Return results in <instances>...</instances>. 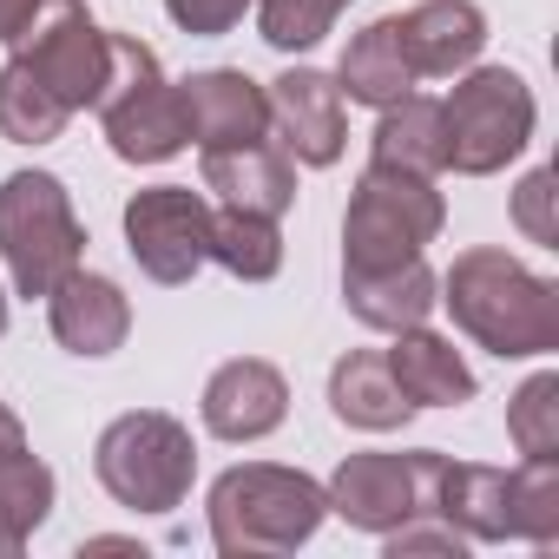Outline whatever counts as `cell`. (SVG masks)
<instances>
[{
	"instance_id": "1",
	"label": "cell",
	"mask_w": 559,
	"mask_h": 559,
	"mask_svg": "<svg viewBox=\"0 0 559 559\" xmlns=\"http://www.w3.org/2000/svg\"><path fill=\"white\" fill-rule=\"evenodd\" d=\"M441 304L461 336H474L500 362L552 356L559 349V284L526 270L507 250H461L454 270L441 276Z\"/></svg>"
},
{
	"instance_id": "2",
	"label": "cell",
	"mask_w": 559,
	"mask_h": 559,
	"mask_svg": "<svg viewBox=\"0 0 559 559\" xmlns=\"http://www.w3.org/2000/svg\"><path fill=\"white\" fill-rule=\"evenodd\" d=\"M211 546L224 559H263V552H297L317 539L330 493L304 467H276V461H243L211 480Z\"/></svg>"
},
{
	"instance_id": "3",
	"label": "cell",
	"mask_w": 559,
	"mask_h": 559,
	"mask_svg": "<svg viewBox=\"0 0 559 559\" xmlns=\"http://www.w3.org/2000/svg\"><path fill=\"white\" fill-rule=\"evenodd\" d=\"M448 224V204L435 191V178L402 171V165H376L356 178L349 211H343V270H389L421 257Z\"/></svg>"
},
{
	"instance_id": "4",
	"label": "cell",
	"mask_w": 559,
	"mask_h": 559,
	"mask_svg": "<svg viewBox=\"0 0 559 559\" xmlns=\"http://www.w3.org/2000/svg\"><path fill=\"white\" fill-rule=\"evenodd\" d=\"M93 474L119 507L171 513V507H185L191 474H198L191 428L178 415H165V408H132V415L106 421V435L93 448Z\"/></svg>"
},
{
	"instance_id": "5",
	"label": "cell",
	"mask_w": 559,
	"mask_h": 559,
	"mask_svg": "<svg viewBox=\"0 0 559 559\" xmlns=\"http://www.w3.org/2000/svg\"><path fill=\"white\" fill-rule=\"evenodd\" d=\"M533 86L513 67H467L454 73V93L441 99V132H448V165L461 178H493L533 145Z\"/></svg>"
},
{
	"instance_id": "6",
	"label": "cell",
	"mask_w": 559,
	"mask_h": 559,
	"mask_svg": "<svg viewBox=\"0 0 559 559\" xmlns=\"http://www.w3.org/2000/svg\"><path fill=\"white\" fill-rule=\"evenodd\" d=\"M0 257L21 297H47L86 257V224L53 171H14L0 185Z\"/></svg>"
},
{
	"instance_id": "7",
	"label": "cell",
	"mask_w": 559,
	"mask_h": 559,
	"mask_svg": "<svg viewBox=\"0 0 559 559\" xmlns=\"http://www.w3.org/2000/svg\"><path fill=\"white\" fill-rule=\"evenodd\" d=\"M99 126H106V145L126 165H165L191 145L178 80H165L158 53L132 34H112V67H106V86H99Z\"/></svg>"
},
{
	"instance_id": "8",
	"label": "cell",
	"mask_w": 559,
	"mask_h": 559,
	"mask_svg": "<svg viewBox=\"0 0 559 559\" xmlns=\"http://www.w3.org/2000/svg\"><path fill=\"white\" fill-rule=\"evenodd\" d=\"M14 60H27V73L67 112H86V106H99L106 67H112V34L86 14V0H40L34 27L14 40Z\"/></svg>"
},
{
	"instance_id": "9",
	"label": "cell",
	"mask_w": 559,
	"mask_h": 559,
	"mask_svg": "<svg viewBox=\"0 0 559 559\" xmlns=\"http://www.w3.org/2000/svg\"><path fill=\"white\" fill-rule=\"evenodd\" d=\"M204 243H211V204H204V191H191V185H152V191L126 198V250H132V263L152 276V284H165V290L191 284V276L211 263Z\"/></svg>"
},
{
	"instance_id": "10",
	"label": "cell",
	"mask_w": 559,
	"mask_h": 559,
	"mask_svg": "<svg viewBox=\"0 0 559 559\" xmlns=\"http://www.w3.org/2000/svg\"><path fill=\"white\" fill-rule=\"evenodd\" d=\"M435 467H441L435 448H415V454H349L330 474L323 493H330V513H343L349 526L382 539L402 520L435 513Z\"/></svg>"
},
{
	"instance_id": "11",
	"label": "cell",
	"mask_w": 559,
	"mask_h": 559,
	"mask_svg": "<svg viewBox=\"0 0 559 559\" xmlns=\"http://www.w3.org/2000/svg\"><path fill=\"white\" fill-rule=\"evenodd\" d=\"M270 132L276 152H290V165H336L349 145V112H343V86L317 67H290L276 73L270 86Z\"/></svg>"
},
{
	"instance_id": "12",
	"label": "cell",
	"mask_w": 559,
	"mask_h": 559,
	"mask_svg": "<svg viewBox=\"0 0 559 559\" xmlns=\"http://www.w3.org/2000/svg\"><path fill=\"white\" fill-rule=\"evenodd\" d=\"M178 106H185V139L204 152L250 145L270 132V93L237 67H204V73L178 80Z\"/></svg>"
},
{
	"instance_id": "13",
	"label": "cell",
	"mask_w": 559,
	"mask_h": 559,
	"mask_svg": "<svg viewBox=\"0 0 559 559\" xmlns=\"http://www.w3.org/2000/svg\"><path fill=\"white\" fill-rule=\"evenodd\" d=\"M198 415H204V428L217 441H263V435L284 428V415H290V382H284V369L263 362V356H237V362H224L204 382Z\"/></svg>"
},
{
	"instance_id": "14",
	"label": "cell",
	"mask_w": 559,
	"mask_h": 559,
	"mask_svg": "<svg viewBox=\"0 0 559 559\" xmlns=\"http://www.w3.org/2000/svg\"><path fill=\"white\" fill-rule=\"evenodd\" d=\"M47 323H53V343H60L67 356L99 362V356H112V349L126 343L132 304H126V290L112 284V276L73 270V276H60V284L47 290Z\"/></svg>"
},
{
	"instance_id": "15",
	"label": "cell",
	"mask_w": 559,
	"mask_h": 559,
	"mask_svg": "<svg viewBox=\"0 0 559 559\" xmlns=\"http://www.w3.org/2000/svg\"><path fill=\"white\" fill-rule=\"evenodd\" d=\"M395 34H402V53H408L415 80H454L480 60L487 14L474 0H421V8L395 14Z\"/></svg>"
},
{
	"instance_id": "16",
	"label": "cell",
	"mask_w": 559,
	"mask_h": 559,
	"mask_svg": "<svg viewBox=\"0 0 559 559\" xmlns=\"http://www.w3.org/2000/svg\"><path fill=\"white\" fill-rule=\"evenodd\" d=\"M343 304H349V317H356L362 330L395 336V330H415V323L435 317L441 276H435L421 257L389 263V270H343Z\"/></svg>"
},
{
	"instance_id": "17",
	"label": "cell",
	"mask_w": 559,
	"mask_h": 559,
	"mask_svg": "<svg viewBox=\"0 0 559 559\" xmlns=\"http://www.w3.org/2000/svg\"><path fill=\"white\" fill-rule=\"evenodd\" d=\"M204 191H217L237 211L284 217L297 204V165H290V152H276L270 139L224 145V152H204Z\"/></svg>"
},
{
	"instance_id": "18",
	"label": "cell",
	"mask_w": 559,
	"mask_h": 559,
	"mask_svg": "<svg viewBox=\"0 0 559 559\" xmlns=\"http://www.w3.org/2000/svg\"><path fill=\"white\" fill-rule=\"evenodd\" d=\"M382 356H389V376L402 382V395L415 408H461V402H474V369L461 362V349L448 336L415 323V330H395V349H382Z\"/></svg>"
},
{
	"instance_id": "19",
	"label": "cell",
	"mask_w": 559,
	"mask_h": 559,
	"mask_svg": "<svg viewBox=\"0 0 559 559\" xmlns=\"http://www.w3.org/2000/svg\"><path fill=\"white\" fill-rule=\"evenodd\" d=\"M330 415L343 428H362V435H389L415 415V402L402 395V382L389 376V356L382 349H349L336 369H330Z\"/></svg>"
},
{
	"instance_id": "20",
	"label": "cell",
	"mask_w": 559,
	"mask_h": 559,
	"mask_svg": "<svg viewBox=\"0 0 559 559\" xmlns=\"http://www.w3.org/2000/svg\"><path fill=\"white\" fill-rule=\"evenodd\" d=\"M435 513L467 546L513 539L507 533V467H480V461H448L441 454V467H435Z\"/></svg>"
},
{
	"instance_id": "21",
	"label": "cell",
	"mask_w": 559,
	"mask_h": 559,
	"mask_svg": "<svg viewBox=\"0 0 559 559\" xmlns=\"http://www.w3.org/2000/svg\"><path fill=\"white\" fill-rule=\"evenodd\" d=\"M369 158L376 165H402V171H448V132H441V99L402 93L395 106H382L376 132H369Z\"/></svg>"
},
{
	"instance_id": "22",
	"label": "cell",
	"mask_w": 559,
	"mask_h": 559,
	"mask_svg": "<svg viewBox=\"0 0 559 559\" xmlns=\"http://www.w3.org/2000/svg\"><path fill=\"white\" fill-rule=\"evenodd\" d=\"M336 86H343V99H356V106H395L408 86H415V73H408V53H402V34H395V14L389 21H369L349 47H343V67H336Z\"/></svg>"
},
{
	"instance_id": "23",
	"label": "cell",
	"mask_w": 559,
	"mask_h": 559,
	"mask_svg": "<svg viewBox=\"0 0 559 559\" xmlns=\"http://www.w3.org/2000/svg\"><path fill=\"white\" fill-rule=\"evenodd\" d=\"M211 263H224L237 284H270L276 270H284V237H276V217L263 211H211V243H204Z\"/></svg>"
},
{
	"instance_id": "24",
	"label": "cell",
	"mask_w": 559,
	"mask_h": 559,
	"mask_svg": "<svg viewBox=\"0 0 559 559\" xmlns=\"http://www.w3.org/2000/svg\"><path fill=\"white\" fill-rule=\"evenodd\" d=\"M53 493H60V480H53L47 461H34L27 448L0 454V559H14V552L47 526Z\"/></svg>"
},
{
	"instance_id": "25",
	"label": "cell",
	"mask_w": 559,
	"mask_h": 559,
	"mask_svg": "<svg viewBox=\"0 0 559 559\" xmlns=\"http://www.w3.org/2000/svg\"><path fill=\"white\" fill-rule=\"evenodd\" d=\"M67 106L27 73V60H8L0 67V139H14V145H53L67 132Z\"/></svg>"
},
{
	"instance_id": "26",
	"label": "cell",
	"mask_w": 559,
	"mask_h": 559,
	"mask_svg": "<svg viewBox=\"0 0 559 559\" xmlns=\"http://www.w3.org/2000/svg\"><path fill=\"white\" fill-rule=\"evenodd\" d=\"M507 533L526 546L559 539V461H520L507 474Z\"/></svg>"
},
{
	"instance_id": "27",
	"label": "cell",
	"mask_w": 559,
	"mask_h": 559,
	"mask_svg": "<svg viewBox=\"0 0 559 559\" xmlns=\"http://www.w3.org/2000/svg\"><path fill=\"white\" fill-rule=\"evenodd\" d=\"M250 8H257L263 47H276V53H310L323 34H336V21H343L349 0H250Z\"/></svg>"
},
{
	"instance_id": "28",
	"label": "cell",
	"mask_w": 559,
	"mask_h": 559,
	"mask_svg": "<svg viewBox=\"0 0 559 559\" xmlns=\"http://www.w3.org/2000/svg\"><path fill=\"white\" fill-rule=\"evenodd\" d=\"M507 435L526 461H559V376L552 369L520 382V395L507 402Z\"/></svg>"
},
{
	"instance_id": "29",
	"label": "cell",
	"mask_w": 559,
	"mask_h": 559,
	"mask_svg": "<svg viewBox=\"0 0 559 559\" xmlns=\"http://www.w3.org/2000/svg\"><path fill=\"white\" fill-rule=\"evenodd\" d=\"M552 171L539 165V171H526L520 178V191H513V224L533 237V243H559V217H552Z\"/></svg>"
},
{
	"instance_id": "30",
	"label": "cell",
	"mask_w": 559,
	"mask_h": 559,
	"mask_svg": "<svg viewBox=\"0 0 559 559\" xmlns=\"http://www.w3.org/2000/svg\"><path fill=\"white\" fill-rule=\"evenodd\" d=\"M243 8H250V0H165V14H171L185 34H198V40L230 34V27L243 21Z\"/></svg>"
},
{
	"instance_id": "31",
	"label": "cell",
	"mask_w": 559,
	"mask_h": 559,
	"mask_svg": "<svg viewBox=\"0 0 559 559\" xmlns=\"http://www.w3.org/2000/svg\"><path fill=\"white\" fill-rule=\"evenodd\" d=\"M34 14H40V0H0V40H21L27 27H34Z\"/></svg>"
},
{
	"instance_id": "32",
	"label": "cell",
	"mask_w": 559,
	"mask_h": 559,
	"mask_svg": "<svg viewBox=\"0 0 559 559\" xmlns=\"http://www.w3.org/2000/svg\"><path fill=\"white\" fill-rule=\"evenodd\" d=\"M14 448H27V428H21V415L0 402V454H14Z\"/></svg>"
},
{
	"instance_id": "33",
	"label": "cell",
	"mask_w": 559,
	"mask_h": 559,
	"mask_svg": "<svg viewBox=\"0 0 559 559\" xmlns=\"http://www.w3.org/2000/svg\"><path fill=\"white\" fill-rule=\"evenodd\" d=\"M0 336H8V297H0Z\"/></svg>"
}]
</instances>
